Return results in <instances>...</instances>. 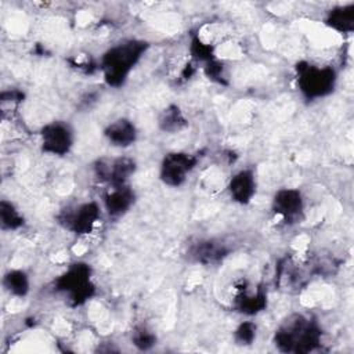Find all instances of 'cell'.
<instances>
[{
  "instance_id": "cell-1",
  "label": "cell",
  "mask_w": 354,
  "mask_h": 354,
  "mask_svg": "<svg viewBox=\"0 0 354 354\" xmlns=\"http://www.w3.org/2000/svg\"><path fill=\"white\" fill-rule=\"evenodd\" d=\"M322 340L318 324L304 315L292 314L278 326L274 333V346L282 353L307 354L317 350Z\"/></svg>"
},
{
  "instance_id": "cell-2",
  "label": "cell",
  "mask_w": 354,
  "mask_h": 354,
  "mask_svg": "<svg viewBox=\"0 0 354 354\" xmlns=\"http://www.w3.org/2000/svg\"><path fill=\"white\" fill-rule=\"evenodd\" d=\"M148 43L138 39L123 40L109 47L101 58V71L108 86L120 87L145 54Z\"/></svg>"
},
{
  "instance_id": "cell-3",
  "label": "cell",
  "mask_w": 354,
  "mask_h": 354,
  "mask_svg": "<svg viewBox=\"0 0 354 354\" xmlns=\"http://www.w3.org/2000/svg\"><path fill=\"white\" fill-rule=\"evenodd\" d=\"M297 88L306 100L314 101L333 93L337 83V73L332 66H319L310 62L296 65Z\"/></svg>"
},
{
  "instance_id": "cell-4",
  "label": "cell",
  "mask_w": 354,
  "mask_h": 354,
  "mask_svg": "<svg viewBox=\"0 0 354 354\" xmlns=\"http://www.w3.org/2000/svg\"><path fill=\"white\" fill-rule=\"evenodd\" d=\"M93 271L87 263H73L54 282L55 290L66 296L72 306H82L95 293Z\"/></svg>"
},
{
  "instance_id": "cell-5",
  "label": "cell",
  "mask_w": 354,
  "mask_h": 354,
  "mask_svg": "<svg viewBox=\"0 0 354 354\" xmlns=\"http://www.w3.org/2000/svg\"><path fill=\"white\" fill-rule=\"evenodd\" d=\"M196 165L198 158L194 153L185 151L167 152L159 165V180L171 188L181 187L187 183Z\"/></svg>"
},
{
  "instance_id": "cell-6",
  "label": "cell",
  "mask_w": 354,
  "mask_h": 354,
  "mask_svg": "<svg viewBox=\"0 0 354 354\" xmlns=\"http://www.w3.org/2000/svg\"><path fill=\"white\" fill-rule=\"evenodd\" d=\"M39 136L41 151L53 156L68 155L75 144V131L72 126L64 120H53L46 123Z\"/></svg>"
},
{
  "instance_id": "cell-7",
  "label": "cell",
  "mask_w": 354,
  "mask_h": 354,
  "mask_svg": "<svg viewBox=\"0 0 354 354\" xmlns=\"http://www.w3.org/2000/svg\"><path fill=\"white\" fill-rule=\"evenodd\" d=\"M136 170L137 163L129 156H102L98 158L93 165L95 177L108 187L129 184V180Z\"/></svg>"
},
{
  "instance_id": "cell-8",
  "label": "cell",
  "mask_w": 354,
  "mask_h": 354,
  "mask_svg": "<svg viewBox=\"0 0 354 354\" xmlns=\"http://www.w3.org/2000/svg\"><path fill=\"white\" fill-rule=\"evenodd\" d=\"M271 210L283 224H295L304 214V196L297 188H281L271 199Z\"/></svg>"
},
{
  "instance_id": "cell-9",
  "label": "cell",
  "mask_w": 354,
  "mask_h": 354,
  "mask_svg": "<svg viewBox=\"0 0 354 354\" xmlns=\"http://www.w3.org/2000/svg\"><path fill=\"white\" fill-rule=\"evenodd\" d=\"M102 207L94 202H83L75 206L72 210H66L62 217V224L66 230L76 235H87L93 232L101 218Z\"/></svg>"
},
{
  "instance_id": "cell-10",
  "label": "cell",
  "mask_w": 354,
  "mask_h": 354,
  "mask_svg": "<svg viewBox=\"0 0 354 354\" xmlns=\"http://www.w3.org/2000/svg\"><path fill=\"white\" fill-rule=\"evenodd\" d=\"M136 194L129 184L109 185L102 195V209L109 217L124 216L134 205Z\"/></svg>"
},
{
  "instance_id": "cell-11",
  "label": "cell",
  "mask_w": 354,
  "mask_h": 354,
  "mask_svg": "<svg viewBox=\"0 0 354 354\" xmlns=\"http://www.w3.org/2000/svg\"><path fill=\"white\" fill-rule=\"evenodd\" d=\"M230 198L238 205H248L257 192V178L253 169H241L231 176L227 184Z\"/></svg>"
},
{
  "instance_id": "cell-12",
  "label": "cell",
  "mask_w": 354,
  "mask_h": 354,
  "mask_svg": "<svg viewBox=\"0 0 354 354\" xmlns=\"http://www.w3.org/2000/svg\"><path fill=\"white\" fill-rule=\"evenodd\" d=\"M234 307L243 315H256L267 307V293L263 288H250L248 283L236 288Z\"/></svg>"
},
{
  "instance_id": "cell-13",
  "label": "cell",
  "mask_w": 354,
  "mask_h": 354,
  "mask_svg": "<svg viewBox=\"0 0 354 354\" xmlns=\"http://www.w3.org/2000/svg\"><path fill=\"white\" fill-rule=\"evenodd\" d=\"M104 137L109 145L124 149L134 145L138 137V130L130 119L118 118L105 126Z\"/></svg>"
},
{
  "instance_id": "cell-14",
  "label": "cell",
  "mask_w": 354,
  "mask_h": 354,
  "mask_svg": "<svg viewBox=\"0 0 354 354\" xmlns=\"http://www.w3.org/2000/svg\"><path fill=\"white\" fill-rule=\"evenodd\" d=\"M228 248L216 239H201L189 248V257L203 266H212L223 261L228 256Z\"/></svg>"
},
{
  "instance_id": "cell-15",
  "label": "cell",
  "mask_w": 354,
  "mask_h": 354,
  "mask_svg": "<svg viewBox=\"0 0 354 354\" xmlns=\"http://www.w3.org/2000/svg\"><path fill=\"white\" fill-rule=\"evenodd\" d=\"M325 24L339 32V33H350L354 30V3L337 6L326 14Z\"/></svg>"
},
{
  "instance_id": "cell-16",
  "label": "cell",
  "mask_w": 354,
  "mask_h": 354,
  "mask_svg": "<svg viewBox=\"0 0 354 354\" xmlns=\"http://www.w3.org/2000/svg\"><path fill=\"white\" fill-rule=\"evenodd\" d=\"M158 126L165 133L176 134L188 126V119L178 105L170 104L160 111L158 116Z\"/></svg>"
},
{
  "instance_id": "cell-17",
  "label": "cell",
  "mask_w": 354,
  "mask_h": 354,
  "mask_svg": "<svg viewBox=\"0 0 354 354\" xmlns=\"http://www.w3.org/2000/svg\"><path fill=\"white\" fill-rule=\"evenodd\" d=\"M3 288L11 296L25 297L30 290V278L25 270L12 268L3 275Z\"/></svg>"
},
{
  "instance_id": "cell-18",
  "label": "cell",
  "mask_w": 354,
  "mask_h": 354,
  "mask_svg": "<svg viewBox=\"0 0 354 354\" xmlns=\"http://www.w3.org/2000/svg\"><path fill=\"white\" fill-rule=\"evenodd\" d=\"M25 220L22 213L17 209V206L3 199L0 202V224L3 231H15L19 230L24 225Z\"/></svg>"
},
{
  "instance_id": "cell-19",
  "label": "cell",
  "mask_w": 354,
  "mask_h": 354,
  "mask_svg": "<svg viewBox=\"0 0 354 354\" xmlns=\"http://www.w3.org/2000/svg\"><path fill=\"white\" fill-rule=\"evenodd\" d=\"M133 344L142 351L151 350L156 344V335L145 325H138L131 332Z\"/></svg>"
},
{
  "instance_id": "cell-20",
  "label": "cell",
  "mask_w": 354,
  "mask_h": 354,
  "mask_svg": "<svg viewBox=\"0 0 354 354\" xmlns=\"http://www.w3.org/2000/svg\"><path fill=\"white\" fill-rule=\"evenodd\" d=\"M256 335H257V325L252 321H243L234 330V340L239 346H249L254 342Z\"/></svg>"
},
{
  "instance_id": "cell-21",
  "label": "cell",
  "mask_w": 354,
  "mask_h": 354,
  "mask_svg": "<svg viewBox=\"0 0 354 354\" xmlns=\"http://www.w3.org/2000/svg\"><path fill=\"white\" fill-rule=\"evenodd\" d=\"M191 55L195 61L198 62H203L207 64L209 61L214 59V50L209 43L202 41L199 37H194L191 41V47H189Z\"/></svg>"
},
{
  "instance_id": "cell-22",
  "label": "cell",
  "mask_w": 354,
  "mask_h": 354,
  "mask_svg": "<svg viewBox=\"0 0 354 354\" xmlns=\"http://www.w3.org/2000/svg\"><path fill=\"white\" fill-rule=\"evenodd\" d=\"M203 72H205V75H206L209 79H212V80H214V82H217V83H223V77H224L223 64L218 62L216 58L212 59V61H209L207 64H205Z\"/></svg>"
},
{
  "instance_id": "cell-23",
  "label": "cell",
  "mask_w": 354,
  "mask_h": 354,
  "mask_svg": "<svg viewBox=\"0 0 354 354\" xmlns=\"http://www.w3.org/2000/svg\"><path fill=\"white\" fill-rule=\"evenodd\" d=\"M24 98V93L19 90H8V91H3L1 93V104L3 106H6L7 104H14V102H21Z\"/></svg>"
}]
</instances>
